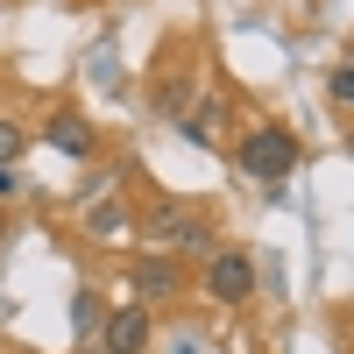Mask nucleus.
I'll return each instance as SVG.
<instances>
[{
	"label": "nucleus",
	"mask_w": 354,
	"mask_h": 354,
	"mask_svg": "<svg viewBox=\"0 0 354 354\" xmlns=\"http://www.w3.org/2000/svg\"><path fill=\"white\" fill-rule=\"evenodd\" d=\"M142 234H149V248H192V255H213V220L198 213L185 198H156L149 213H142Z\"/></svg>",
	"instance_id": "nucleus-1"
},
{
	"label": "nucleus",
	"mask_w": 354,
	"mask_h": 354,
	"mask_svg": "<svg viewBox=\"0 0 354 354\" xmlns=\"http://www.w3.org/2000/svg\"><path fill=\"white\" fill-rule=\"evenodd\" d=\"M234 163H241V177H255V185H277V177L298 170V135H283V128H255V135H241Z\"/></svg>",
	"instance_id": "nucleus-2"
},
{
	"label": "nucleus",
	"mask_w": 354,
	"mask_h": 354,
	"mask_svg": "<svg viewBox=\"0 0 354 354\" xmlns=\"http://www.w3.org/2000/svg\"><path fill=\"white\" fill-rule=\"evenodd\" d=\"M205 298H213V305H248L255 298L248 248H213V255H205Z\"/></svg>",
	"instance_id": "nucleus-3"
},
{
	"label": "nucleus",
	"mask_w": 354,
	"mask_h": 354,
	"mask_svg": "<svg viewBox=\"0 0 354 354\" xmlns=\"http://www.w3.org/2000/svg\"><path fill=\"white\" fill-rule=\"evenodd\" d=\"M149 347V305H113L106 319V354H142Z\"/></svg>",
	"instance_id": "nucleus-4"
},
{
	"label": "nucleus",
	"mask_w": 354,
	"mask_h": 354,
	"mask_svg": "<svg viewBox=\"0 0 354 354\" xmlns=\"http://www.w3.org/2000/svg\"><path fill=\"white\" fill-rule=\"evenodd\" d=\"M135 290L142 298H177V290H185V270H177L170 255H142L135 262Z\"/></svg>",
	"instance_id": "nucleus-5"
},
{
	"label": "nucleus",
	"mask_w": 354,
	"mask_h": 354,
	"mask_svg": "<svg viewBox=\"0 0 354 354\" xmlns=\"http://www.w3.org/2000/svg\"><path fill=\"white\" fill-rule=\"evenodd\" d=\"M220 121H227V106L220 100H198L185 113V142H220Z\"/></svg>",
	"instance_id": "nucleus-6"
},
{
	"label": "nucleus",
	"mask_w": 354,
	"mask_h": 354,
	"mask_svg": "<svg viewBox=\"0 0 354 354\" xmlns=\"http://www.w3.org/2000/svg\"><path fill=\"white\" fill-rule=\"evenodd\" d=\"M43 135H50V149H64V156H93V135H85L78 121H50Z\"/></svg>",
	"instance_id": "nucleus-7"
},
{
	"label": "nucleus",
	"mask_w": 354,
	"mask_h": 354,
	"mask_svg": "<svg viewBox=\"0 0 354 354\" xmlns=\"http://www.w3.org/2000/svg\"><path fill=\"white\" fill-rule=\"evenodd\" d=\"M21 149H28V135H21V128L8 121V113H0V163H15Z\"/></svg>",
	"instance_id": "nucleus-8"
},
{
	"label": "nucleus",
	"mask_w": 354,
	"mask_h": 354,
	"mask_svg": "<svg viewBox=\"0 0 354 354\" xmlns=\"http://www.w3.org/2000/svg\"><path fill=\"white\" fill-rule=\"evenodd\" d=\"M333 100H340V106H354V64H340V71H333Z\"/></svg>",
	"instance_id": "nucleus-9"
},
{
	"label": "nucleus",
	"mask_w": 354,
	"mask_h": 354,
	"mask_svg": "<svg viewBox=\"0 0 354 354\" xmlns=\"http://www.w3.org/2000/svg\"><path fill=\"white\" fill-rule=\"evenodd\" d=\"M15 192H21V185H15V170H8V163H0V198H15Z\"/></svg>",
	"instance_id": "nucleus-10"
},
{
	"label": "nucleus",
	"mask_w": 354,
	"mask_h": 354,
	"mask_svg": "<svg viewBox=\"0 0 354 354\" xmlns=\"http://www.w3.org/2000/svg\"><path fill=\"white\" fill-rule=\"evenodd\" d=\"M0 234H8V227H0Z\"/></svg>",
	"instance_id": "nucleus-11"
}]
</instances>
